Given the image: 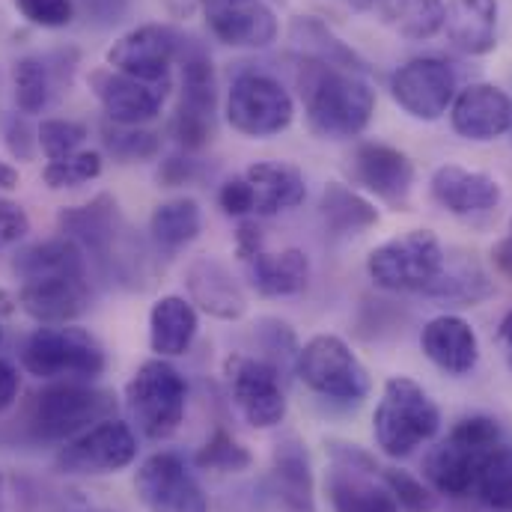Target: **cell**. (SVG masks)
Masks as SVG:
<instances>
[{
    "mask_svg": "<svg viewBox=\"0 0 512 512\" xmlns=\"http://www.w3.org/2000/svg\"><path fill=\"white\" fill-rule=\"evenodd\" d=\"M382 480L387 492L393 495L399 512H435L438 510V492L423 483L420 477L402 471V468H382Z\"/></svg>",
    "mask_w": 512,
    "mask_h": 512,
    "instance_id": "cell-42",
    "label": "cell"
},
{
    "mask_svg": "<svg viewBox=\"0 0 512 512\" xmlns=\"http://www.w3.org/2000/svg\"><path fill=\"white\" fill-rule=\"evenodd\" d=\"M99 134H102V149L120 164L149 161L161 152V134L146 126H120V123L102 120Z\"/></svg>",
    "mask_w": 512,
    "mask_h": 512,
    "instance_id": "cell-38",
    "label": "cell"
},
{
    "mask_svg": "<svg viewBox=\"0 0 512 512\" xmlns=\"http://www.w3.org/2000/svg\"><path fill=\"white\" fill-rule=\"evenodd\" d=\"M298 96L307 128L322 140H352L376 114V90L367 75L298 57Z\"/></svg>",
    "mask_w": 512,
    "mask_h": 512,
    "instance_id": "cell-1",
    "label": "cell"
},
{
    "mask_svg": "<svg viewBox=\"0 0 512 512\" xmlns=\"http://www.w3.org/2000/svg\"><path fill=\"white\" fill-rule=\"evenodd\" d=\"M131 9V0H75V12L96 27L120 24Z\"/></svg>",
    "mask_w": 512,
    "mask_h": 512,
    "instance_id": "cell-47",
    "label": "cell"
},
{
    "mask_svg": "<svg viewBox=\"0 0 512 512\" xmlns=\"http://www.w3.org/2000/svg\"><path fill=\"white\" fill-rule=\"evenodd\" d=\"M200 331V310L185 295H161L149 310V349L155 358H182Z\"/></svg>",
    "mask_w": 512,
    "mask_h": 512,
    "instance_id": "cell-30",
    "label": "cell"
},
{
    "mask_svg": "<svg viewBox=\"0 0 512 512\" xmlns=\"http://www.w3.org/2000/svg\"><path fill=\"white\" fill-rule=\"evenodd\" d=\"M57 227L60 236L81 245L87 259H93L111 277L137 280L146 256L140 254V242L131 236L114 194H96L90 203L60 209Z\"/></svg>",
    "mask_w": 512,
    "mask_h": 512,
    "instance_id": "cell-2",
    "label": "cell"
},
{
    "mask_svg": "<svg viewBox=\"0 0 512 512\" xmlns=\"http://www.w3.org/2000/svg\"><path fill=\"white\" fill-rule=\"evenodd\" d=\"M117 399L93 382H48L36 390L24 411V429L33 441L66 444L90 426L114 417Z\"/></svg>",
    "mask_w": 512,
    "mask_h": 512,
    "instance_id": "cell-3",
    "label": "cell"
},
{
    "mask_svg": "<svg viewBox=\"0 0 512 512\" xmlns=\"http://www.w3.org/2000/svg\"><path fill=\"white\" fill-rule=\"evenodd\" d=\"M349 173L355 185H361L367 194L382 200L393 212L408 209L417 170H414V161L402 149L379 143V140L358 143L349 158Z\"/></svg>",
    "mask_w": 512,
    "mask_h": 512,
    "instance_id": "cell-19",
    "label": "cell"
},
{
    "mask_svg": "<svg viewBox=\"0 0 512 512\" xmlns=\"http://www.w3.org/2000/svg\"><path fill=\"white\" fill-rule=\"evenodd\" d=\"M185 33L173 24H140L123 33L105 54V63L143 84L173 87V66L179 60Z\"/></svg>",
    "mask_w": 512,
    "mask_h": 512,
    "instance_id": "cell-15",
    "label": "cell"
},
{
    "mask_svg": "<svg viewBox=\"0 0 512 512\" xmlns=\"http://www.w3.org/2000/svg\"><path fill=\"white\" fill-rule=\"evenodd\" d=\"M176 66L182 69V93L176 114L170 120V134L182 152H203L215 137V117H218V78L209 48L188 36L182 39V51Z\"/></svg>",
    "mask_w": 512,
    "mask_h": 512,
    "instance_id": "cell-7",
    "label": "cell"
},
{
    "mask_svg": "<svg viewBox=\"0 0 512 512\" xmlns=\"http://www.w3.org/2000/svg\"><path fill=\"white\" fill-rule=\"evenodd\" d=\"M188 301L221 322H239L248 313V292L233 268L218 256H197L185 268Z\"/></svg>",
    "mask_w": 512,
    "mask_h": 512,
    "instance_id": "cell-22",
    "label": "cell"
},
{
    "mask_svg": "<svg viewBox=\"0 0 512 512\" xmlns=\"http://www.w3.org/2000/svg\"><path fill=\"white\" fill-rule=\"evenodd\" d=\"M0 346H3V328H0Z\"/></svg>",
    "mask_w": 512,
    "mask_h": 512,
    "instance_id": "cell-56",
    "label": "cell"
},
{
    "mask_svg": "<svg viewBox=\"0 0 512 512\" xmlns=\"http://www.w3.org/2000/svg\"><path fill=\"white\" fill-rule=\"evenodd\" d=\"M134 495L146 512H209V498L182 456L161 450L140 462Z\"/></svg>",
    "mask_w": 512,
    "mask_h": 512,
    "instance_id": "cell-16",
    "label": "cell"
},
{
    "mask_svg": "<svg viewBox=\"0 0 512 512\" xmlns=\"http://www.w3.org/2000/svg\"><path fill=\"white\" fill-rule=\"evenodd\" d=\"M295 376L331 402H361L370 393L367 367L337 334L310 337L295 355Z\"/></svg>",
    "mask_w": 512,
    "mask_h": 512,
    "instance_id": "cell-10",
    "label": "cell"
},
{
    "mask_svg": "<svg viewBox=\"0 0 512 512\" xmlns=\"http://www.w3.org/2000/svg\"><path fill=\"white\" fill-rule=\"evenodd\" d=\"M495 265H498L507 277H512V236L510 239H504V242L495 248Z\"/></svg>",
    "mask_w": 512,
    "mask_h": 512,
    "instance_id": "cell-52",
    "label": "cell"
},
{
    "mask_svg": "<svg viewBox=\"0 0 512 512\" xmlns=\"http://www.w3.org/2000/svg\"><path fill=\"white\" fill-rule=\"evenodd\" d=\"M325 495L334 512H399L387 492L379 462L358 444H328Z\"/></svg>",
    "mask_w": 512,
    "mask_h": 512,
    "instance_id": "cell-11",
    "label": "cell"
},
{
    "mask_svg": "<svg viewBox=\"0 0 512 512\" xmlns=\"http://www.w3.org/2000/svg\"><path fill=\"white\" fill-rule=\"evenodd\" d=\"M239 176L248 194V218H271L307 200V179L295 164L259 161Z\"/></svg>",
    "mask_w": 512,
    "mask_h": 512,
    "instance_id": "cell-26",
    "label": "cell"
},
{
    "mask_svg": "<svg viewBox=\"0 0 512 512\" xmlns=\"http://www.w3.org/2000/svg\"><path fill=\"white\" fill-rule=\"evenodd\" d=\"M188 408V382L167 358L143 361L126 384V411L131 426L149 438L164 441L170 438Z\"/></svg>",
    "mask_w": 512,
    "mask_h": 512,
    "instance_id": "cell-8",
    "label": "cell"
},
{
    "mask_svg": "<svg viewBox=\"0 0 512 512\" xmlns=\"http://www.w3.org/2000/svg\"><path fill=\"white\" fill-rule=\"evenodd\" d=\"M137 450L140 447L134 426L120 417H108L81 432L78 438L60 444L54 468L66 477H105L134 465Z\"/></svg>",
    "mask_w": 512,
    "mask_h": 512,
    "instance_id": "cell-13",
    "label": "cell"
},
{
    "mask_svg": "<svg viewBox=\"0 0 512 512\" xmlns=\"http://www.w3.org/2000/svg\"><path fill=\"white\" fill-rule=\"evenodd\" d=\"M423 295L435 298V301H447L453 307H474V304L495 295V283L489 280V274L477 262L444 259L441 274L435 277V283Z\"/></svg>",
    "mask_w": 512,
    "mask_h": 512,
    "instance_id": "cell-36",
    "label": "cell"
},
{
    "mask_svg": "<svg viewBox=\"0 0 512 512\" xmlns=\"http://www.w3.org/2000/svg\"><path fill=\"white\" fill-rule=\"evenodd\" d=\"M441 429V408L426 387L408 376H390L373 411V435L384 456L405 459Z\"/></svg>",
    "mask_w": 512,
    "mask_h": 512,
    "instance_id": "cell-6",
    "label": "cell"
},
{
    "mask_svg": "<svg viewBox=\"0 0 512 512\" xmlns=\"http://www.w3.org/2000/svg\"><path fill=\"white\" fill-rule=\"evenodd\" d=\"M236 256L259 295L265 298H289L307 289L310 283V256L301 248H286L271 254L265 248V236L259 224L245 218L236 230Z\"/></svg>",
    "mask_w": 512,
    "mask_h": 512,
    "instance_id": "cell-14",
    "label": "cell"
},
{
    "mask_svg": "<svg viewBox=\"0 0 512 512\" xmlns=\"http://www.w3.org/2000/svg\"><path fill=\"white\" fill-rule=\"evenodd\" d=\"M230 399L254 429H274L286 417V393L280 373L265 361L251 355H230L224 364Z\"/></svg>",
    "mask_w": 512,
    "mask_h": 512,
    "instance_id": "cell-18",
    "label": "cell"
},
{
    "mask_svg": "<svg viewBox=\"0 0 512 512\" xmlns=\"http://www.w3.org/2000/svg\"><path fill=\"white\" fill-rule=\"evenodd\" d=\"M498 337H501V343L507 346L512 352V310L501 319V328H498Z\"/></svg>",
    "mask_w": 512,
    "mask_h": 512,
    "instance_id": "cell-53",
    "label": "cell"
},
{
    "mask_svg": "<svg viewBox=\"0 0 512 512\" xmlns=\"http://www.w3.org/2000/svg\"><path fill=\"white\" fill-rule=\"evenodd\" d=\"M203 233V209L194 197H173L152 209L149 242L158 254L173 256L185 251Z\"/></svg>",
    "mask_w": 512,
    "mask_h": 512,
    "instance_id": "cell-34",
    "label": "cell"
},
{
    "mask_svg": "<svg viewBox=\"0 0 512 512\" xmlns=\"http://www.w3.org/2000/svg\"><path fill=\"white\" fill-rule=\"evenodd\" d=\"M444 248L432 230H408L367 256V274L384 292H426L444 268Z\"/></svg>",
    "mask_w": 512,
    "mask_h": 512,
    "instance_id": "cell-9",
    "label": "cell"
},
{
    "mask_svg": "<svg viewBox=\"0 0 512 512\" xmlns=\"http://www.w3.org/2000/svg\"><path fill=\"white\" fill-rule=\"evenodd\" d=\"M87 84L96 102L105 111V120L120 126H149L161 117L164 99L170 87L143 84L131 75H123L111 66H99L87 75Z\"/></svg>",
    "mask_w": 512,
    "mask_h": 512,
    "instance_id": "cell-20",
    "label": "cell"
},
{
    "mask_svg": "<svg viewBox=\"0 0 512 512\" xmlns=\"http://www.w3.org/2000/svg\"><path fill=\"white\" fill-rule=\"evenodd\" d=\"M209 33L230 48L259 51L268 48L277 33V15L265 0H197Z\"/></svg>",
    "mask_w": 512,
    "mask_h": 512,
    "instance_id": "cell-21",
    "label": "cell"
},
{
    "mask_svg": "<svg viewBox=\"0 0 512 512\" xmlns=\"http://www.w3.org/2000/svg\"><path fill=\"white\" fill-rule=\"evenodd\" d=\"M450 126L459 137L474 143L498 140L512 131V96L486 81L468 84L450 105Z\"/></svg>",
    "mask_w": 512,
    "mask_h": 512,
    "instance_id": "cell-23",
    "label": "cell"
},
{
    "mask_svg": "<svg viewBox=\"0 0 512 512\" xmlns=\"http://www.w3.org/2000/svg\"><path fill=\"white\" fill-rule=\"evenodd\" d=\"M3 146L15 161H33L39 149V137L36 128L30 126V117H24L21 111L3 117Z\"/></svg>",
    "mask_w": 512,
    "mask_h": 512,
    "instance_id": "cell-45",
    "label": "cell"
},
{
    "mask_svg": "<svg viewBox=\"0 0 512 512\" xmlns=\"http://www.w3.org/2000/svg\"><path fill=\"white\" fill-rule=\"evenodd\" d=\"M498 0H447L441 33L468 57H483L498 48Z\"/></svg>",
    "mask_w": 512,
    "mask_h": 512,
    "instance_id": "cell-29",
    "label": "cell"
},
{
    "mask_svg": "<svg viewBox=\"0 0 512 512\" xmlns=\"http://www.w3.org/2000/svg\"><path fill=\"white\" fill-rule=\"evenodd\" d=\"M18 185H21L18 167H12L9 161H0V191H15Z\"/></svg>",
    "mask_w": 512,
    "mask_h": 512,
    "instance_id": "cell-51",
    "label": "cell"
},
{
    "mask_svg": "<svg viewBox=\"0 0 512 512\" xmlns=\"http://www.w3.org/2000/svg\"><path fill=\"white\" fill-rule=\"evenodd\" d=\"M18 307L39 325H69L90 310V277H42L18 286Z\"/></svg>",
    "mask_w": 512,
    "mask_h": 512,
    "instance_id": "cell-24",
    "label": "cell"
},
{
    "mask_svg": "<svg viewBox=\"0 0 512 512\" xmlns=\"http://www.w3.org/2000/svg\"><path fill=\"white\" fill-rule=\"evenodd\" d=\"M54 93L57 87L45 57H18L12 63V96H15V108L24 117L42 114L51 105Z\"/></svg>",
    "mask_w": 512,
    "mask_h": 512,
    "instance_id": "cell-37",
    "label": "cell"
},
{
    "mask_svg": "<svg viewBox=\"0 0 512 512\" xmlns=\"http://www.w3.org/2000/svg\"><path fill=\"white\" fill-rule=\"evenodd\" d=\"M289 39L295 42L298 54L307 57V60H319V63H328V66H337V69H349V72H358V75H370L367 60L352 45H346L316 15H295L292 24H289Z\"/></svg>",
    "mask_w": 512,
    "mask_h": 512,
    "instance_id": "cell-33",
    "label": "cell"
},
{
    "mask_svg": "<svg viewBox=\"0 0 512 512\" xmlns=\"http://www.w3.org/2000/svg\"><path fill=\"white\" fill-rule=\"evenodd\" d=\"M423 355L447 376H468L480 361V337L462 316L441 313L420 331Z\"/></svg>",
    "mask_w": 512,
    "mask_h": 512,
    "instance_id": "cell-27",
    "label": "cell"
},
{
    "mask_svg": "<svg viewBox=\"0 0 512 512\" xmlns=\"http://www.w3.org/2000/svg\"><path fill=\"white\" fill-rule=\"evenodd\" d=\"M429 191L441 209H447L450 215H459V218L492 212L504 200V188L495 176H489L483 170H468L462 164L438 167L432 173Z\"/></svg>",
    "mask_w": 512,
    "mask_h": 512,
    "instance_id": "cell-25",
    "label": "cell"
},
{
    "mask_svg": "<svg viewBox=\"0 0 512 512\" xmlns=\"http://www.w3.org/2000/svg\"><path fill=\"white\" fill-rule=\"evenodd\" d=\"M12 274L21 283L42 280V277H63V274L90 277V259L81 251V245H75L66 236H57L21 248L12 256Z\"/></svg>",
    "mask_w": 512,
    "mask_h": 512,
    "instance_id": "cell-31",
    "label": "cell"
},
{
    "mask_svg": "<svg viewBox=\"0 0 512 512\" xmlns=\"http://www.w3.org/2000/svg\"><path fill=\"white\" fill-rule=\"evenodd\" d=\"M27 233H30V218H27V212H24L18 203L0 197V251L18 245L21 239H27Z\"/></svg>",
    "mask_w": 512,
    "mask_h": 512,
    "instance_id": "cell-48",
    "label": "cell"
},
{
    "mask_svg": "<svg viewBox=\"0 0 512 512\" xmlns=\"http://www.w3.org/2000/svg\"><path fill=\"white\" fill-rule=\"evenodd\" d=\"M161 3H164V9H167L170 18H188L194 12H200L197 0H161Z\"/></svg>",
    "mask_w": 512,
    "mask_h": 512,
    "instance_id": "cell-50",
    "label": "cell"
},
{
    "mask_svg": "<svg viewBox=\"0 0 512 512\" xmlns=\"http://www.w3.org/2000/svg\"><path fill=\"white\" fill-rule=\"evenodd\" d=\"M18 390H21V376H18V370H15L9 361L0 358V414L18 399Z\"/></svg>",
    "mask_w": 512,
    "mask_h": 512,
    "instance_id": "cell-49",
    "label": "cell"
},
{
    "mask_svg": "<svg viewBox=\"0 0 512 512\" xmlns=\"http://www.w3.org/2000/svg\"><path fill=\"white\" fill-rule=\"evenodd\" d=\"M474 495L495 512H512V447L507 441L483 462Z\"/></svg>",
    "mask_w": 512,
    "mask_h": 512,
    "instance_id": "cell-39",
    "label": "cell"
},
{
    "mask_svg": "<svg viewBox=\"0 0 512 512\" xmlns=\"http://www.w3.org/2000/svg\"><path fill=\"white\" fill-rule=\"evenodd\" d=\"M498 444H504L501 423L486 414H471L426 453L423 477L438 495L465 498L474 492L480 468Z\"/></svg>",
    "mask_w": 512,
    "mask_h": 512,
    "instance_id": "cell-4",
    "label": "cell"
},
{
    "mask_svg": "<svg viewBox=\"0 0 512 512\" xmlns=\"http://www.w3.org/2000/svg\"><path fill=\"white\" fill-rule=\"evenodd\" d=\"M21 367L39 382H96L108 352L81 325H39L21 346Z\"/></svg>",
    "mask_w": 512,
    "mask_h": 512,
    "instance_id": "cell-5",
    "label": "cell"
},
{
    "mask_svg": "<svg viewBox=\"0 0 512 512\" xmlns=\"http://www.w3.org/2000/svg\"><path fill=\"white\" fill-rule=\"evenodd\" d=\"M271 489L286 512H316V480L301 438L286 435L271 453Z\"/></svg>",
    "mask_w": 512,
    "mask_h": 512,
    "instance_id": "cell-28",
    "label": "cell"
},
{
    "mask_svg": "<svg viewBox=\"0 0 512 512\" xmlns=\"http://www.w3.org/2000/svg\"><path fill=\"white\" fill-rule=\"evenodd\" d=\"M18 15L33 24V27H45V30H60L69 27L75 21V0H12Z\"/></svg>",
    "mask_w": 512,
    "mask_h": 512,
    "instance_id": "cell-44",
    "label": "cell"
},
{
    "mask_svg": "<svg viewBox=\"0 0 512 512\" xmlns=\"http://www.w3.org/2000/svg\"><path fill=\"white\" fill-rule=\"evenodd\" d=\"M87 126L84 123H75V120H60V117H51V120H42L36 126V137H39V149L45 152L48 161H57V158H66L72 152H78L87 140Z\"/></svg>",
    "mask_w": 512,
    "mask_h": 512,
    "instance_id": "cell-43",
    "label": "cell"
},
{
    "mask_svg": "<svg viewBox=\"0 0 512 512\" xmlns=\"http://www.w3.org/2000/svg\"><path fill=\"white\" fill-rule=\"evenodd\" d=\"M459 93L456 72L441 57H414L390 75L393 102L414 120L435 123L450 114Z\"/></svg>",
    "mask_w": 512,
    "mask_h": 512,
    "instance_id": "cell-17",
    "label": "cell"
},
{
    "mask_svg": "<svg viewBox=\"0 0 512 512\" xmlns=\"http://www.w3.org/2000/svg\"><path fill=\"white\" fill-rule=\"evenodd\" d=\"M319 215L334 236L364 233L379 224V209L373 200L358 194L343 182H328L319 200Z\"/></svg>",
    "mask_w": 512,
    "mask_h": 512,
    "instance_id": "cell-35",
    "label": "cell"
},
{
    "mask_svg": "<svg viewBox=\"0 0 512 512\" xmlns=\"http://www.w3.org/2000/svg\"><path fill=\"white\" fill-rule=\"evenodd\" d=\"M224 117L242 137L268 140L292 126L295 102L277 78L262 72H242L227 90Z\"/></svg>",
    "mask_w": 512,
    "mask_h": 512,
    "instance_id": "cell-12",
    "label": "cell"
},
{
    "mask_svg": "<svg viewBox=\"0 0 512 512\" xmlns=\"http://www.w3.org/2000/svg\"><path fill=\"white\" fill-rule=\"evenodd\" d=\"M203 176V167L200 161L191 155V152H176V155H167L161 164H158V185L161 188H179V185H191Z\"/></svg>",
    "mask_w": 512,
    "mask_h": 512,
    "instance_id": "cell-46",
    "label": "cell"
},
{
    "mask_svg": "<svg viewBox=\"0 0 512 512\" xmlns=\"http://www.w3.org/2000/svg\"><path fill=\"white\" fill-rule=\"evenodd\" d=\"M0 495H3V471H0Z\"/></svg>",
    "mask_w": 512,
    "mask_h": 512,
    "instance_id": "cell-54",
    "label": "cell"
},
{
    "mask_svg": "<svg viewBox=\"0 0 512 512\" xmlns=\"http://www.w3.org/2000/svg\"><path fill=\"white\" fill-rule=\"evenodd\" d=\"M102 152L96 149H78L66 158H57V161H48L42 167V182L51 188V191H63V188H81L93 179L102 176Z\"/></svg>",
    "mask_w": 512,
    "mask_h": 512,
    "instance_id": "cell-41",
    "label": "cell"
},
{
    "mask_svg": "<svg viewBox=\"0 0 512 512\" xmlns=\"http://www.w3.org/2000/svg\"><path fill=\"white\" fill-rule=\"evenodd\" d=\"M358 9L376 15L384 27L408 42H426L444 27V0H352Z\"/></svg>",
    "mask_w": 512,
    "mask_h": 512,
    "instance_id": "cell-32",
    "label": "cell"
},
{
    "mask_svg": "<svg viewBox=\"0 0 512 512\" xmlns=\"http://www.w3.org/2000/svg\"><path fill=\"white\" fill-rule=\"evenodd\" d=\"M507 361H510V367H512V352H507Z\"/></svg>",
    "mask_w": 512,
    "mask_h": 512,
    "instance_id": "cell-55",
    "label": "cell"
},
{
    "mask_svg": "<svg viewBox=\"0 0 512 512\" xmlns=\"http://www.w3.org/2000/svg\"><path fill=\"white\" fill-rule=\"evenodd\" d=\"M194 465L200 471H215V474H242L254 465V456L227 429H215L194 453Z\"/></svg>",
    "mask_w": 512,
    "mask_h": 512,
    "instance_id": "cell-40",
    "label": "cell"
}]
</instances>
